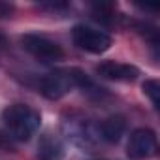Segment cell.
<instances>
[{"label": "cell", "instance_id": "6da1fadb", "mask_svg": "<svg viewBox=\"0 0 160 160\" xmlns=\"http://www.w3.org/2000/svg\"><path fill=\"white\" fill-rule=\"evenodd\" d=\"M2 121H4L8 132L15 139L25 141L36 134V130L40 128L42 117L34 108H30L27 104H12L2 111Z\"/></svg>", "mask_w": 160, "mask_h": 160}, {"label": "cell", "instance_id": "7a4b0ae2", "mask_svg": "<svg viewBox=\"0 0 160 160\" xmlns=\"http://www.w3.org/2000/svg\"><path fill=\"white\" fill-rule=\"evenodd\" d=\"M72 40L79 49H83L87 53H94V55H100L111 47V36L109 34H106L104 30L92 28V27H85V25L73 27Z\"/></svg>", "mask_w": 160, "mask_h": 160}, {"label": "cell", "instance_id": "3957f363", "mask_svg": "<svg viewBox=\"0 0 160 160\" xmlns=\"http://www.w3.org/2000/svg\"><path fill=\"white\" fill-rule=\"evenodd\" d=\"M21 45L27 53H30L42 62H57L64 57V51L57 42L40 34H25L21 38Z\"/></svg>", "mask_w": 160, "mask_h": 160}, {"label": "cell", "instance_id": "277c9868", "mask_svg": "<svg viewBox=\"0 0 160 160\" xmlns=\"http://www.w3.org/2000/svg\"><path fill=\"white\" fill-rule=\"evenodd\" d=\"M156 152V134L149 128H138L130 134L126 154L132 160H145Z\"/></svg>", "mask_w": 160, "mask_h": 160}, {"label": "cell", "instance_id": "5b68a950", "mask_svg": "<svg viewBox=\"0 0 160 160\" xmlns=\"http://www.w3.org/2000/svg\"><path fill=\"white\" fill-rule=\"evenodd\" d=\"M73 87V79H72V73L70 70H57V72H51L47 73L42 83H40V91L45 98L49 100H58L62 98L64 94L70 92V89Z\"/></svg>", "mask_w": 160, "mask_h": 160}, {"label": "cell", "instance_id": "8992f818", "mask_svg": "<svg viewBox=\"0 0 160 160\" xmlns=\"http://www.w3.org/2000/svg\"><path fill=\"white\" fill-rule=\"evenodd\" d=\"M96 73L104 79H111V81H134L139 75V70L132 64L124 62H115V60H104L96 66Z\"/></svg>", "mask_w": 160, "mask_h": 160}, {"label": "cell", "instance_id": "52a82bcc", "mask_svg": "<svg viewBox=\"0 0 160 160\" xmlns=\"http://www.w3.org/2000/svg\"><path fill=\"white\" fill-rule=\"evenodd\" d=\"M64 145L53 134H43L38 143V158L40 160H62Z\"/></svg>", "mask_w": 160, "mask_h": 160}, {"label": "cell", "instance_id": "ba28073f", "mask_svg": "<svg viewBox=\"0 0 160 160\" xmlns=\"http://www.w3.org/2000/svg\"><path fill=\"white\" fill-rule=\"evenodd\" d=\"M126 130V121L121 115H111L100 124V134L108 143H117Z\"/></svg>", "mask_w": 160, "mask_h": 160}, {"label": "cell", "instance_id": "9c48e42d", "mask_svg": "<svg viewBox=\"0 0 160 160\" xmlns=\"http://www.w3.org/2000/svg\"><path fill=\"white\" fill-rule=\"evenodd\" d=\"M143 92L151 98L152 106L158 109V96H160V83L156 81V79H147V81L143 83Z\"/></svg>", "mask_w": 160, "mask_h": 160}]
</instances>
